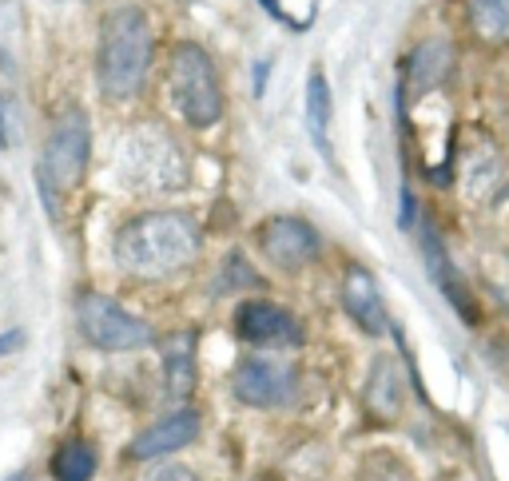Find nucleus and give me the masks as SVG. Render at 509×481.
<instances>
[{"mask_svg":"<svg viewBox=\"0 0 509 481\" xmlns=\"http://www.w3.org/2000/svg\"><path fill=\"white\" fill-rule=\"evenodd\" d=\"M203 250V231L179 207H147L127 215L112 235V263L139 283H164L184 275Z\"/></svg>","mask_w":509,"mask_h":481,"instance_id":"f257e3e1","label":"nucleus"},{"mask_svg":"<svg viewBox=\"0 0 509 481\" xmlns=\"http://www.w3.org/2000/svg\"><path fill=\"white\" fill-rule=\"evenodd\" d=\"M152 60H156V33L139 5H119L99 20L96 84L108 104H127V99L144 92Z\"/></svg>","mask_w":509,"mask_h":481,"instance_id":"f03ea898","label":"nucleus"},{"mask_svg":"<svg viewBox=\"0 0 509 481\" xmlns=\"http://www.w3.org/2000/svg\"><path fill=\"white\" fill-rule=\"evenodd\" d=\"M112 175L127 195L156 199L184 192L187 179H192V164H187L184 147L175 144L172 132H164L159 124H136L119 139Z\"/></svg>","mask_w":509,"mask_h":481,"instance_id":"7ed1b4c3","label":"nucleus"},{"mask_svg":"<svg viewBox=\"0 0 509 481\" xmlns=\"http://www.w3.org/2000/svg\"><path fill=\"white\" fill-rule=\"evenodd\" d=\"M167 99H172L175 116L195 132H207L223 119V84H219V68L199 48L195 40L172 48L167 56Z\"/></svg>","mask_w":509,"mask_h":481,"instance_id":"20e7f679","label":"nucleus"},{"mask_svg":"<svg viewBox=\"0 0 509 481\" xmlns=\"http://www.w3.org/2000/svg\"><path fill=\"white\" fill-rule=\"evenodd\" d=\"M92 159V119L84 108H64L44 132L40 147V184L44 195H68L84 184Z\"/></svg>","mask_w":509,"mask_h":481,"instance_id":"39448f33","label":"nucleus"},{"mask_svg":"<svg viewBox=\"0 0 509 481\" xmlns=\"http://www.w3.org/2000/svg\"><path fill=\"white\" fill-rule=\"evenodd\" d=\"M72 315L80 338L104 354H127V350H144L156 343V330L147 318L132 315L124 303L99 295V290H80Z\"/></svg>","mask_w":509,"mask_h":481,"instance_id":"423d86ee","label":"nucleus"},{"mask_svg":"<svg viewBox=\"0 0 509 481\" xmlns=\"http://www.w3.org/2000/svg\"><path fill=\"white\" fill-rule=\"evenodd\" d=\"M298 366L287 363V358H243L231 374V394L239 398L243 406H255V410H283L298 398Z\"/></svg>","mask_w":509,"mask_h":481,"instance_id":"0eeeda50","label":"nucleus"},{"mask_svg":"<svg viewBox=\"0 0 509 481\" xmlns=\"http://www.w3.org/2000/svg\"><path fill=\"white\" fill-rule=\"evenodd\" d=\"M231 326L247 346H275V350L291 346L295 350V346H303V338H306L303 323H298L287 307L271 303V298H243V303L235 307Z\"/></svg>","mask_w":509,"mask_h":481,"instance_id":"6e6552de","label":"nucleus"},{"mask_svg":"<svg viewBox=\"0 0 509 481\" xmlns=\"http://www.w3.org/2000/svg\"><path fill=\"white\" fill-rule=\"evenodd\" d=\"M259 250H263V259L278 270H303L306 263L318 259L323 239H318V231L306 219L275 215L259 227Z\"/></svg>","mask_w":509,"mask_h":481,"instance_id":"1a4fd4ad","label":"nucleus"},{"mask_svg":"<svg viewBox=\"0 0 509 481\" xmlns=\"http://www.w3.org/2000/svg\"><path fill=\"white\" fill-rule=\"evenodd\" d=\"M199 426H203L199 422V410L179 406V410H172V414L159 418V422L139 429L132 442H127L124 454L132 457V462H159V457L179 454L184 446H192L199 438Z\"/></svg>","mask_w":509,"mask_h":481,"instance_id":"9d476101","label":"nucleus"},{"mask_svg":"<svg viewBox=\"0 0 509 481\" xmlns=\"http://www.w3.org/2000/svg\"><path fill=\"white\" fill-rule=\"evenodd\" d=\"M343 307H346V315L366 330V335H386V330H391L378 278L366 267H358V263L346 267V275H343Z\"/></svg>","mask_w":509,"mask_h":481,"instance_id":"9b49d317","label":"nucleus"},{"mask_svg":"<svg viewBox=\"0 0 509 481\" xmlns=\"http://www.w3.org/2000/svg\"><path fill=\"white\" fill-rule=\"evenodd\" d=\"M418 239H422V259H426V270H430V278L438 283V290L450 298L454 310L466 318V323H477V310L470 303V290H466L462 275L454 270V263H450V255H446V247H442V239H438V231L426 223L422 231H418Z\"/></svg>","mask_w":509,"mask_h":481,"instance_id":"f8f14e48","label":"nucleus"},{"mask_svg":"<svg viewBox=\"0 0 509 481\" xmlns=\"http://www.w3.org/2000/svg\"><path fill=\"white\" fill-rule=\"evenodd\" d=\"M164 386L172 402H184L195 390V335L179 330L164 338Z\"/></svg>","mask_w":509,"mask_h":481,"instance_id":"ddd939ff","label":"nucleus"},{"mask_svg":"<svg viewBox=\"0 0 509 481\" xmlns=\"http://www.w3.org/2000/svg\"><path fill=\"white\" fill-rule=\"evenodd\" d=\"M450 68H454V44L450 40H442V36L422 40L410 56V72H406L410 76L414 96H426V92H434V88H442L446 76H450Z\"/></svg>","mask_w":509,"mask_h":481,"instance_id":"4468645a","label":"nucleus"},{"mask_svg":"<svg viewBox=\"0 0 509 481\" xmlns=\"http://www.w3.org/2000/svg\"><path fill=\"white\" fill-rule=\"evenodd\" d=\"M96 446L88 438H68L52 454V481H92L96 477Z\"/></svg>","mask_w":509,"mask_h":481,"instance_id":"2eb2a0df","label":"nucleus"},{"mask_svg":"<svg viewBox=\"0 0 509 481\" xmlns=\"http://www.w3.org/2000/svg\"><path fill=\"white\" fill-rule=\"evenodd\" d=\"M502 179H505L502 156H497L490 144L470 147V156H466V192L485 199V195H494L497 187H502Z\"/></svg>","mask_w":509,"mask_h":481,"instance_id":"dca6fc26","label":"nucleus"},{"mask_svg":"<svg viewBox=\"0 0 509 481\" xmlns=\"http://www.w3.org/2000/svg\"><path fill=\"white\" fill-rule=\"evenodd\" d=\"M306 127H311V139L326 152V127H331V84H326V76L311 72L306 80Z\"/></svg>","mask_w":509,"mask_h":481,"instance_id":"f3484780","label":"nucleus"},{"mask_svg":"<svg viewBox=\"0 0 509 481\" xmlns=\"http://www.w3.org/2000/svg\"><path fill=\"white\" fill-rule=\"evenodd\" d=\"M366 394H371V406L382 418H394L398 414V406H402V382H398V370H394L391 358H378V363H374Z\"/></svg>","mask_w":509,"mask_h":481,"instance_id":"a211bd4d","label":"nucleus"},{"mask_svg":"<svg viewBox=\"0 0 509 481\" xmlns=\"http://www.w3.org/2000/svg\"><path fill=\"white\" fill-rule=\"evenodd\" d=\"M470 28L490 44L509 40V0H470Z\"/></svg>","mask_w":509,"mask_h":481,"instance_id":"6ab92c4d","label":"nucleus"},{"mask_svg":"<svg viewBox=\"0 0 509 481\" xmlns=\"http://www.w3.org/2000/svg\"><path fill=\"white\" fill-rule=\"evenodd\" d=\"M255 287H263L259 270L247 263L243 250H231V255L223 259V267H219V275L212 283V295H243V290H255Z\"/></svg>","mask_w":509,"mask_h":481,"instance_id":"aec40b11","label":"nucleus"},{"mask_svg":"<svg viewBox=\"0 0 509 481\" xmlns=\"http://www.w3.org/2000/svg\"><path fill=\"white\" fill-rule=\"evenodd\" d=\"M358 481H418V477L394 449H371L358 466Z\"/></svg>","mask_w":509,"mask_h":481,"instance_id":"412c9836","label":"nucleus"},{"mask_svg":"<svg viewBox=\"0 0 509 481\" xmlns=\"http://www.w3.org/2000/svg\"><path fill=\"white\" fill-rule=\"evenodd\" d=\"M144 481H203L195 474L192 466H179V462H164V466H156L152 474H147Z\"/></svg>","mask_w":509,"mask_h":481,"instance_id":"4be33fe9","label":"nucleus"},{"mask_svg":"<svg viewBox=\"0 0 509 481\" xmlns=\"http://www.w3.org/2000/svg\"><path fill=\"white\" fill-rule=\"evenodd\" d=\"M24 343V335H20V330H5V335H0V358L5 354H13V350Z\"/></svg>","mask_w":509,"mask_h":481,"instance_id":"5701e85b","label":"nucleus"},{"mask_svg":"<svg viewBox=\"0 0 509 481\" xmlns=\"http://www.w3.org/2000/svg\"><path fill=\"white\" fill-rule=\"evenodd\" d=\"M414 215H418L414 195H410V192H402V227H406V231H410V227H414Z\"/></svg>","mask_w":509,"mask_h":481,"instance_id":"b1692460","label":"nucleus"},{"mask_svg":"<svg viewBox=\"0 0 509 481\" xmlns=\"http://www.w3.org/2000/svg\"><path fill=\"white\" fill-rule=\"evenodd\" d=\"M8 144V116H5V104H0V147Z\"/></svg>","mask_w":509,"mask_h":481,"instance_id":"393cba45","label":"nucleus"}]
</instances>
